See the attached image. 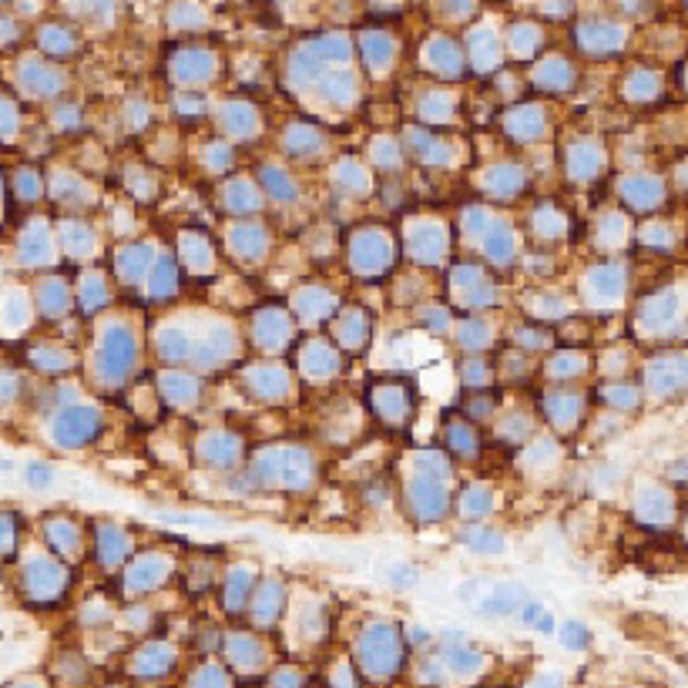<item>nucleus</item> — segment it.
Masks as SVG:
<instances>
[{
  "mask_svg": "<svg viewBox=\"0 0 688 688\" xmlns=\"http://www.w3.org/2000/svg\"><path fill=\"white\" fill-rule=\"evenodd\" d=\"M524 621H537V608H534V604H530V608L524 611Z\"/></svg>",
  "mask_w": 688,
  "mask_h": 688,
  "instance_id": "nucleus-1",
  "label": "nucleus"
}]
</instances>
